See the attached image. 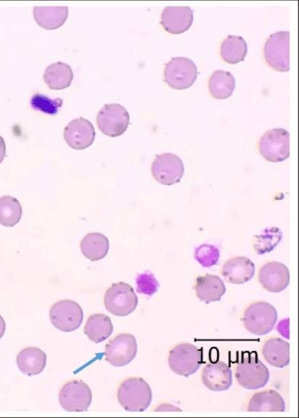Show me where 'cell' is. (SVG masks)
<instances>
[{"label": "cell", "mask_w": 299, "mask_h": 418, "mask_svg": "<svg viewBox=\"0 0 299 418\" xmlns=\"http://www.w3.org/2000/svg\"><path fill=\"white\" fill-rule=\"evenodd\" d=\"M289 343L279 337L267 339L262 347V355L266 362L276 368H284L290 361Z\"/></svg>", "instance_id": "44dd1931"}, {"label": "cell", "mask_w": 299, "mask_h": 418, "mask_svg": "<svg viewBox=\"0 0 299 418\" xmlns=\"http://www.w3.org/2000/svg\"><path fill=\"white\" fill-rule=\"evenodd\" d=\"M113 331L110 317L104 314H91L87 319L84 332L89 339L96 343L107 339Z\"/></svg>", "instance_id": "484cf974"}, {"label": "cell", "mask_w": 299, "mask_h": 418, "mask_svg": "<svg viewBox=\"0 0 299 418\" xmlns=\"http://www.w3.org/2000/svg\"><path fill=\"white\" fill-rule=\"evenodd\" d=\"M204 386L212 391H224L232 383V373L225 362L217 361L205 366L201 373Z\"/></svg>", "instance_id": "2e32d148"}, {"label": "cell", "mask_w": 299, "mask_h": 418, "mask_svg": "<svg viewBox=\"0 0 299 418\" xmlns=\"http://www.w3.org/2000/svg\"><path fill=\"white\" fill-rule=\"evenodd\" d=\"M193 288L196 296L206 304L220 301L226 292L223 281L217 275L208 273L197 277Z\"/></svg>", "instance_id": "d6986e66"}, {"label": "cell", "mask_w": 299, "mask_h": 418, "mask_svg": "<svg viewBox=\"0 0 299 418\" xmlns=\"http://www.w3.org/2000/svg\"><path fill=\"white\" fill-rule=\"evenodd\" d=\"M137 290L139 293L151 295L153 294L158 288V282L153 274L146 271L137 276Z\"/></svg>", "instance_id": "d6a6232c"}, {"label": "cell", "mask_w": 299, "mask_h": 418, "mask_svg": "<svg viewBox=\"0 0 299 418\" xmlns=\"http://www.w3.org/2000/svg\"><path fill=\"white\" fill-rule=\"evenodd\" d=\"M184 172V166L182 159L172 153L156 155L151 165L153 178L164 185H172L179 183Z\"/></svg>", "instance_id": "4fadbf2b"}, {"label": "cell", "mask_w": 299, "mask_h": 418, "mask_svg": "<svg viewBox=\"0 0 299 418\" xmlns=\"http://www.w3.org/2000/svg\"><path fill=\"white\" fill-rule=\"evenodd\" d=\"M137 305L138 297L134 289L126 283H113L105 293V307L115 316L129 315L135 310Z\"/></svg>", "instance_id": "5b68a950"}, {"label": "cell", "mask_w": 299, "mask_h": 418, "mask_svg": "<svg viewBox=\"0 0 299 418\" xmlns=\"http://www.w3.org/2000/svg\"><path fill=\"white\" fill-rule=\"evenodd\" d=\"M83 316L80 305L71 300H59L49 310L51 324L63 332H70L78 328L83 321Z\"/></svg>", "instance_id": "30bf717a"}, {"label": "cell", "mask_w": 299, "mask_h": 418, "mask_svg": "<svg viewBox=\"0 0 299 418\" xmlns=\"http://www.w3.org/2000/svg\"><path fill=\"white\" fill-rule=\"evenodd\" d=\"M235 83V78L230 72L217 70L210 77L208 88L212 97L224 99L232 94Z\"/></svg>", "instance_id": "4316f807"}, {"label": "cell", "mask_w": 299, "mask_h": 418, "mask_svg": "<svg viewBox=\"0 0 299 418\" xmlns=\"http://www.w3.org/2000/svg\"><path fill=\"white\" fill-rule=\"evenodd\" d=\"M6 156V143L3 137L0 135V164L3 161Z\"/></svg>", "instance_id": "e575fe53"}, {"label": "cell", "mask_w": 299, "mask_h": 418, "mask_svg": "<svg viewBox=\"0 0 299 418\" xmlns=\"http://www.w3.org/2000/svg\"><path fill=\"white\" fill-rule=\"evenodd\" d=\"M235 377L241 386L248 390L264 387L269 379L268 368L256 352H244L235 368Z\"/></svg>", "instance_id": "7a4b0ae2"}, {"label": "cell", "mask_w": 299, "mask_h": 418, "mask_svg": "<svg viewBox=\"0 0 299 418\" xmlns=\"http://www.w3.org/2000/svg\"><path fill=\"white\" fill-rule=\"evenodd\" d=\"M248 412H284L285 402L281 395L270 389L254 393L249 400Z\"/></svg>", "instance_id": "7402d4cb"}, {"label": "cell", "mask_w": 299, "mask_h": 418, "mask_svg": "<svg viewBox=\"0 0 299 418\" xmlns=\"http://www.w3.org/2000/svg\"><path fill=\"white\" fill-rule=\"evenodd\" d=\"M221 273L228 283L243 284L253 277L255 264L246 257H235L227 260L222 265Z\"/></svg>", "instance_id": "ac0fdd59"}, {"label": "cell", "mask_w": 299, "mask_h": 418, "mask_svg": "<svg viewBox=\"0 0 299 418\" xmlns=\"http://www.w3.org/2000/svg\"><path fill=\"white\" fill-rule=\"evenodd\" d=\"M258 280L266 290L271 293H279L285 290L289 285V270L281 262H267L260 267L258 272Z\"/></svg>", "instance_id": "9a60e30c"}, {"label": "cell", "mask_w": 299, "mask_h": 418, "mask_svg": "<svg viewBox=\"0 0 299 418\" xmlns=\"http://www.w3.org/2000/svg\"><path fill=\"white\" fill-rule=\"evenodd\" d=\"M193 12L189 6H167L161 13L160 23L172 34L186 31L192 25Z\"/></svg>", "instance_id": "e0dca14e"}, {"label": "cell", "mask_w": 299, "mask_h": 418, "mask_svg": "<svg viewBox=\"0 0 299 418\" xmlns=\"http://www.w3.org/2000/svg\"><path fill=\"white\" fill-rule=\"evenodd\" d=\"M164 80L172 88L184 90L191 86L198 75L195 63L186 57H173L165 63Z\"/></svg>", "instance_id": "52a82bcc"}, {"label": "cell", "mask_w": 299, "mask_h": 418, "mask_svg": "<svg viewBox=\"0 0 299 418\" xmlns=\"http://www.w3.org/2000/svg\"><path fill=\"white\" fill-rule=\"evenodd\" d=\"M262 156L270 162H281L290 155V135L284 128H272L265 133L259 142Z\"/></svg>", "instance_id": "ba28073f"}, {"label": "cell", "mask_w": 299, "mask_h": 418, "mask_svg": "<svg viewBox=\"0 0 299 418\" xmlns=\"http://www.w3.org/2000/svg\"><path fill=\"white\" fill-rule=\"evenodd\" d=\"M203 362V351L189 343H182L169 352L168 364L176 374L188 377L196 373Z\"/></svg>", "instance_id": "277c9868"}, {"label": "cell", "mask_w": 299, "mask_h": 418, "mask_svg": "<svg viewBox=\"0 0 299 418\" xmlns=\"http://www.w3.org/2000/svg\"><path fill=\"white\" fill-rule=\"evenodd\" d=\"M43 78L50 89L62 90L70 85L73 73L68 64L58 61L47 66Z\"/></svg>", "instance_id": "cb8c5ba5"}, {"label": "cell", "mask_w": 299, "mask_h": 418, "mask_svg": "<svg viewBox=\"0 0 299 418\" xmlns=\"http://www.w3.org/2000/svg\"><path fill=\"white\" fill-rule=\"evenodd\" d=\"M137 352L135 337L130 333H120L113 338L105 348L106 360L115 367L131 362Z\"/></svg>", "instance_id": "7c38bea8"}, {"label": "cell", "mask_w": 299, "mask_h": 418, "mask_svg": "<svg viewBox=\"0 0 299 418\" xmlns=\"http://www.w3.org/2000/svg\"><path fill=\"white\" fill-rule=\"evenodd\" d=\"M154 411H182V410L170 404H162L155 409Z\"/></svg>", "instance_id": "836d02e7"}, {"label": "cell", "mask_w": 299, "mask_h": 418, "mask_svg": "<svg viewBox=\"0 0 299 418\" xmlns=\"http://www.w3.org/2000/svg\"><path fill=\"white\" fill-rule=\"evenodd\" d=\"M23 209L19 201L9 195L0 197V224L13 227L20 220Z\"/></svg>", "instance_id": "f1b7e54d"}, {"label": "cell", "mask_w": 299, "mask_h": 418, "mask_svg": "<svg viewBox=\"0 0 299 418\" xmlns=\"http://www.w3.org/2000/svg\"><path fill=\"white\" fill-rule=\"evenodd\" d=\"M195 259L204 267L215 265L220 258V250L210 244H203L198 247L194 252Z\"/></svg>", "instance_id": "4dcf8cb0"}, {"label": "cell", "mask_w": 299, "mask_h": 418, "mask_svg": "<svg viewBox=\"0 0 299 418\" xmlns=\"http://www.w3.org/2000/svg\"><path fill=\"white\" fill-rule=\"evenodd\" d=\"M31 104L34 109L54 114L61 106L62 100L60 99L52 100L46 96L37 94L33 96Z\"/></svg>", "instance_id": "1f68e13d"}, {"label": "cell", "mask_w": 299, "mask_h": 418, "mask_svg": "<svg viewBox=\"0 0 299 418\" xmlns=\"http://www.w3.org/2000/svg\"><path fill=\"white\" fill-rule=\"evenodd\" d=\"M58 400L67 412L87 410L92 400V393L89 386L82 380L67 382L60 390Z\"/></svg>", "instance_id": "8fae6325"}, {"label": "cell", "mask_w": 299, "mask_h": 418, "mask_svg": "<svg viewBox=\"0 0 299 418\" xmlns=\"http://www.w3.org/2000/svg\"><path fill=\"white\" fill-rule=\"evenodd\" d=\"M46 355L37 347H27L17 355L16 363L20 371L28 376L39 374L46 364Z\"/></svg>", "instance_id": "ffe728a7"}, {"label": "cell", "mask_w": 299, "mask_h": 418, "mask_svg": "<svg viewBox=\"0 0 299 418\" xmlns=\"http://www.w3.org/2000/svg\"><path fill=\"white\" fill-rule=\"evenodd\" d=\"M290 32L279 31L269 36L263 47V55L273 69L286 72L290 69Z\"/></svg>", "instance_id": "8992f818"}, {"label": "cell", "mask_w": 299, "mask_h": 418, "mask_svg": "<svg viewBox=\"0 0 299 418\" xmlns=\"http://www.w3.org/2000/svg\"><path fill=\"white\" fill-rule=\"evenodd\" d=\"M281 238L282 233L279 228H268L254 236L253 246L257 254H262L272 251Z\"/></svg>", "instance_id": "f546056e"}, {"label": "cell", "mask_w": 299, "mask_h": 418, "mask_svg": "<svg viewBox=\"0 0 299 418\" xmlns=\"http://www.w3.org/2000/svg\"><path fill=\"white\" fill-rule=\"evenodd\" d=\"M242 321L250 333L262 336L270 332L277 321V311L270 303L258 301L250 304L245 309Z\"/></svg>", "instance_id": "3957f363"}, {"label": "cell", "mask_w": 299, "mask_h": 418, "mask_svg": "<svg viewBox=\"0 0 299 418\" xmlns=\"http://www.w3.org/2000/svg\"><path fill=\"white\" fill-rule=\"evenodd\" d=\"M80 249L83 255L91 262L98 261L108 254L109 241L102 233H89L82 240Z\"/></svg>", "instance_id": "d4e9b609"}, {"label": "cell", "mask_w": 299, "mask_h": 418, "mask_svg": "<svg viewBox=\"0 0 299 418\" xmlns=\"http://www.w3.org/2000/svg\"><path fill=\"white\" fill-rule=\"evenodd\" d=\"M96 123L104 135L111 137H118L128 128L129 114L119 104H107L97 113Z\"/></svg>", "instance_id": "9c48e42d"}, {"label": "cell", "mask_w": 299, "mask_h": 418, "mask_svg": "<svg viewBox=\"0 0 299 418\" xmlns=\"http://www.w3.org/2000/svg\"><path fill=\"white\" fill-rule=\"evenodd\" d=\"M247 51L248 46L246 40L238 35L227 36L220 46L222 59L230 64H236L243 61Z\"/></svg>", "instance_id": "83f0119b"}, {"label": "cell", "mask_w": 299, "mask_h": 418, "mask_svg": "<svg viewBox=\"0 0 299 418\" xmlns=\"http://www.w3.org/2000/svg\"><path fill=\"white\" fill-rule=\"evenodd\" d=\"M96 132L92 123L79 117L71 121L65 128L63 137L72 149L81 150L91 146L95 139Z\"/></svg>", "instance_id": "5bb4252c"}, {"label": "cell", "mask_w": 299, "mask_h": 418, "mask_svg": "<svg viewBox=\"0 0 299 418\" xmlns=\"http://www.w3.org/2000/svg\"><path fill=\"white\" fill-rule=\"evenodd\" d=\"M6 331V322L4 318L0 314V339L4 336Z\"/></svg>", "instance_id": "d590c367"}, {"label": "cell", "mask_w": 299, "mask_h": 418, "mask_svg": "<svg viewBox=\"0 0 299 418\" xmlns=\"http://www.w3.org/2000/svg\"><path fill=\"white\" fill-rule=\"evenodd\" d=\"M117 400L128 412H143L152 400V391L148 383L140 377L124 380L117 389Z\"/></svg>", "instance_id": "6da1fadb"}, {"label": "cell", "mask_w": 299, "mask_h": 418, "mask_svg": "<svg viewBox=\"0 0 299 418\" xmlns=\"http://www.w3.org/2000/svg\"><path fill=\"white\" fill-rule=\"evenodd\" d=\"M34 18L46 30H55L65 22L68 16V6H34Z\"/></svg>", "instance_id": "603a6c76"}]
</instances>
